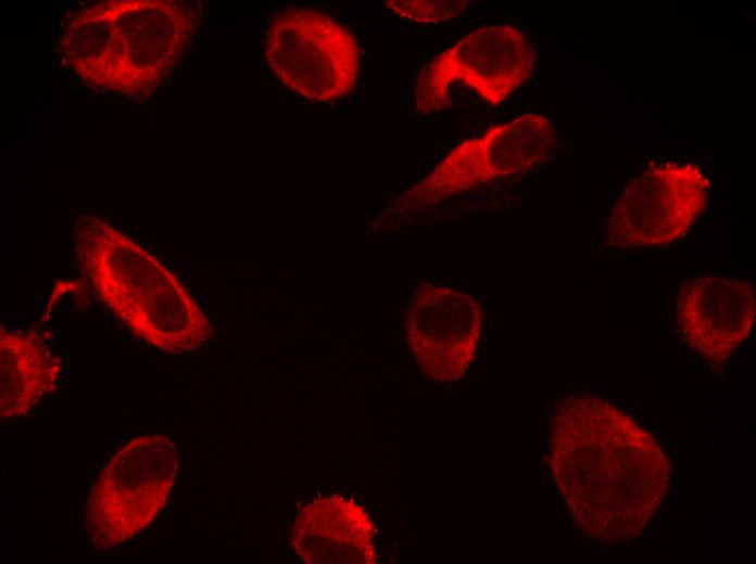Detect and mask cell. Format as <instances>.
Returning <instances> with one entry per match:
<instances>
[{
	"label": "cell",
	"instance_id": "obj_1",
	"mask_svg": "<svg viewBox=\"0 0 756 564\" xmlns=\"http://www.w3.org/2000/svg\"><path fill=\"white\" fill-rule=\"evenodd\" d=\"M198 22V9L189 1L98 2L75 12L62 40L63 55L92 86L149 93L184 53Z\"/></svg>",
	"mask_w": 756,
	"mask_h": 564
},
{
	"label": "cell",
	"instance_id": "obj_2",
	"mask_svg": "<svg viewBox=\"0 0 756 564\" xmlns=\"http://www.w3.org/2000/svg\"><path fill=\"white\" fill-rule=\"evenodd\" d=\"M83 269L99 296L141 338L169 354L201 347L213 329L177 278L151 254L94 217L75 228Z\"/></svg>",
	"mask_w": 756,
	"mask_h": 564
},
{
	"label": "cell",
	"instance_id": "obj_3",
	"mask_svg": "<svg viewBox=\"0 0 756 564\" xmlns=\"http://www.w3.org/2000/svg\"><path fill=\"white\" fill-rule=\"evenodd\" d=\"M179 456L167 437L149 434L123 446L90 489L85 529L94 548L112 549L147 529L166 505Z\"/></svg>",
	"mask_w": 756,
	"mask_h": 564
},
{
	"label": "cell",
	"instance_id": "obj_4",
	"mask_svg": "<svg viewBox=\"0 0 756 564\" xmlns=\"http://www.w3.org/2000/svg\"><path fill=\"white\" fill-rule=\"evenodd\" d=\"M556 146L557 131L541 114L494 125L454 146L392 209L401 214L426 209L487 182L528 171Z\"/></svg>",
	"mask_w": 756,
	"mask_h": 564
},
{
	"label": "cell",
	"instance_id": "obj_5",
	"mask_svg": "<svg viewBox=\"0 0 756 564\" xmlns=\"http://www.w3.org/2000/svg\"><path fill=\"white\" fill-rule=\"evenodd\" d=\"M536 60L530 40L518 27H480L424 66L415 87L416 111L429 114L445 108L455 84L496 106L532 75Z\"/></svg>",
	"mask_w": 756,
	"mask_h": 564
},
{
	"label": "cell",
	"instance_id": "obj_6",
	"mask_svg": "<svg viewBox=\"0 0 756 564\" xmlns=\"http://www.w3.org/2000/svg\"><path fill=\"white\" fill-rule=\"evenodd\" d=\"M265 56L288 88L316 101H335L352 91L360 73L355 37L330 16L290 9L270 25Z\"/></svg>",
	"mask_w": 756,
	"mask_h": 564
},
{
	"label": "cell",
	"instance_id": "obj_7",
	"mask_svg": "<svg viewBox=\"0 0 756 564\" xmlns=\"http://www.w3.org/2000/svg\"><path fill=\"white\" fill-rule=\"evenodd\" d=\"M708 189V179L696 163H650L626 185L612 209L605 245L627 248L676 242L704 211Z\"/></svg>",
	"mask_w": 756,
	"mask_h": 564
},
{
	"label": "cell",
	"instance_id": "obj_8",
	"mask_svg": "<svg viewBox=\"0 0 756 564\" xmlns=\"http://www.w3.org/2000/svg\"><path fill=\"white\" fill-rule=\"evenodd\" d=\"M482 323V308L470 295L420 283L405 313L406 342L429 379L452 382L472 362Z\"/></svg>",
	"mask_w": 756,
	"mask_h": 564
},
{
	"label": "cell",
	"instance_id": "obj_9",
	"mask_svg": "<svg viewBox=\"0 0 756 564\" xmlns=\"http://www.w3.org/2000/svg\"><path fill=\"white\" fill-rule=\"evenodd\" d=\"M676 316L683 342L711 363L721 364L753 328L754 283L715 274L688 278L678 289Z\"/></svg>",
	"mask_w": 756,
	"mask_h": 564
},
{
	"label": "cell",
	"instance_id": "obj_10",
	"mask_svg": "<svg viewBox=\"0 0 756 564\" xmlns=\"http://www.w3.org/2000/svg\"><path fill=\"white\" fill-rule=\"evenodd\" d=\"M376 525L358 502L320 496L297 513L290 542L307 564H375L378 562Z\"/></svg>",
	"mask_w": 756,
	"mask_h": 564
},
{
	"label": "cell",
	"instance_id": "obj_11",
	"mask_svg": "<svg viewBox=\"0 0 756 564\" xmlns=\"http://www.w3.org/2000/svg\"><path fill=\"white\" fill-rule=\"evenodd\" d=\"M60 373V359L32 333L0 332V416L27 414L52 393Z\"/></svg>",
	"mask_w": 756,
	"mask_h": 564
},
{
	"label": "cell",
	"instance_id": "obj_12",
	"mask_svg": "<svg viewBox=\"0 0 756 564\" xmlns=\"http://www.w3.org/2000/svg\"><path fill=\"white\" fill-rule=\"evenodd\" d=\"M469 1L464 0H390L386 8L395 15L419 24H436L461 14Z\"/></svg>",
	"mask_w": 756,
	"mask_h": 564
}]
</instances>
